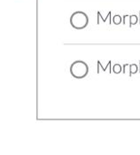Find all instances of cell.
<instances>
[{
	"mask_svg": "<svg viewBox=\"0 0 140 155\" xmlns=\"http://www.w3.org/2000/svg\"><path fill=\"white\" fill-rule=\"evenodd\" d=\"M89 24V17L85 12L78 11L75 12L70 17V25L77 30L85 28Z\"/></svg>",
	"mask_w": 140,
	"mask_h": 155,
	"instance_id": "cell-2",
	"label": "cell"
},
{
	"mask_svg": "<svg viewBox=\"0 0 140 155\" xmlns=\"http://www.w3.org/2000/svg\"><path fill=\"white\" fill-rule=\"evenodd\" d=\"M113 22L115 24V25H119V24L122 22V17L120 15H115L113 19Z\"/></svg>",
	"mask_w": 140,
	"mask_h": 155,
	"instance_id": "cell-6",
	"label": "cell"
},
{
	"mask_svg": "<svg viewBox=\"0 0 140 155\" xmlns=\"http://www.w3.org/2000/svg\"><path fill=\"white\" fill-rule=\"evenodd\" d=\"M139 23H140V20H139Z\"/></svg>",
	"mask_w": 140,
	"mask_h": 155,
	"instance_id": "cell-8",
	"label": "cell"
},
{
	"mask_svg": "<svg viewBox=\"0 0 140 155\" xmlns=\"http://www.w3.org/2000/svg\"><path fill=\"white\" fill-rule=\"evenodd\" d=\"M122 70V68L120 64H115L114 65V68H113V72L115 74H120Z\"/></svg>",
	"mask_w": 140,
	"mask_h": 155,
	"instance_id": "cell-5",
	"label": "cell"
},
{
	"mask_svg": "<svg viewBox=\"0 0 140 155\" xmlns=\"http://www.w3.org/2000/svg\"><path fill=\"white\" fill-rule=\"evenodd\" d=\"M70 74L75 79H82L89 74V66L82 60H75L70 66Z\"/></svg>",
	"mask_w": 140,
	"mask_h": 155,
	"instance_id": "cell-1",
	"label": "cell"
},
{
	"mask_svg": "<svg viewBox=\"0 0 140 155\" xmlns=\"http://www.w3.org/2000/svg\"><path fill=\"white\" fill-rule=\"evenodd\" d=\"M139 73H140V61H139Z\"/></svg>",
	"mask_w": 140,
	"mask_h": 155,
	"instance_id": "cell-7",
	"label": "cell"
},
{
	"mask_svg": "<svg viewBox=\"0 0 140 155\" xmlns=\"http://www.w3.org/2000/svg\"><path fill=\"white\" fill-rule=\"evenodd\" d=\"M138 23V16L137 15H131L129 17V28H131L132 25H136Z\"/></svg>",
	"mask_w": 140,
	"mask_h": 155,
	"instance_id": "cell-4",
	"label": "cell"
},
{
	"mask_svg": "<svg viewBox=\"0 0 140 155\" xmlns=\"http://www.w3.org/2000/svg\"><path fill=\"white\" fill-rule=\"evenodd\" d=\"M138 70V65H136V64H131V65H129V76H131L132 74H136Z\"/></svg>",
	"mask_w": 140,
	"mask_h": 155,
	"instance_id": "cell-3",
	"label": "cell"
}]
</instances>
